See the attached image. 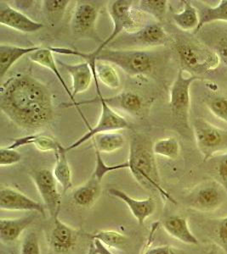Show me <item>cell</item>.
Instances as JSON below:
<instances>
[{
    "label": "cell",
    "mask_w": 227,
    "mask_h": 254,
    "mask_svg": "<svg viewBox=\"0 0 227 254\" xmlns=\"http://www.w3.org/2000/svg\"><path fill=\"white\" fill-rule=\"evenodd\" d=\"M28 144L34 145L36 148L40 152H44V153L54 152L55 153L58 149L59 145L61 143L51 136L36 133V134H32V135L16 138L13 143L7 147L11 149L17 150V148L19 147Z\"/></svg>",
    "instance_id": "obj_27"
},
{
    "label": "cell",
    "mask_w": 227,
    "mask_h": 254,
    "mask_svg": "<svg viewBox=\"0 0 227 254\" xmlns=\"http://www.w3.org/2000/svg\"><path fill=\"white\" fill-rule=\"evenodd\" d=\"M67 147L59 145L58 149L55 152L56 165L53 170V174L56 182L61 185L63 193L73 187V176L70 165L68 163L67 157Z\"/></svg>",
    "instance_id": "obj_24"
},
{
    "label": "cell",
    "mask_w": 227,
    "mask_h": 254,
    "mask_svg": "<svg viewBox=\"0 0 227 254\" xmlns=\"http://www.w3.org/2000/svg\"><path fill=\"white\" fill-rule=\"evenodd\" d=\"M49 49L58 55H75L85 61L92 59L96 61L108 62L114 66L119 67L131 77L146 76L154 66V57L150 50L105 48L97 53H83L69 48L51 47Z\"/></svg>",
    "instance_id": "obj_2"
},
{
    "label": "cell",
    "mask_w": 227,
    "mask_h": 254,
    "mask_svg": "<svg viewBox=\"0 0 227 254\" xmlns=\"http://www.w3.org/2000/svg\"><path fill=\"white\" fill-rule=\"evenodd\" d=\"M94 80L96 81V92L98 94V98L105 102L106 104H108V106L113 109L114 111L116 112L120 111V112L125 113L128 116H138L141 113L143 102L141 98L138 94L133 93L131 91H123L110 98H104L101 93L99 81L95 73H94Z\"/></svg>",
    "instance_id": "obj_15"
},
{
    "label": "cell",
    "mask_w": 227,
    "mask_h": 254,
    "mask_svg": "<svg viewBox=\"0 0 227 254\" xmlns=\"http://www.w3.org/2000/svg\"><path fill=\"white\" fill-rule=\"evenodd\" d=\"M87 254H99L96 252L92 241H91V243H90V246H89V251H88Z\"/></svg>",
    "instance_id": "obj_42"
},
{
    "label": "cell",
    "mask_w": 227,
    "mask_h": 254,
    "mask_svg": "<svg viewBox=\"0 0 227 254\" xmlns=\"http://www.w3.org/2000/svg\"><path fill=\"white\" fill-rule=\"evenodd\" d=\"M74 107L79 111L89 130L73 144L68 146L67 151L80 147L100 133L119 131L130 128L128 122L123 116L114 111L100 98H95L91 101L77 103Z\"/></svg>",
    "instance_id": "obj_4"
},
{
    "label": "cell",
    "mask_w": 227,
    "mask_h": 254,
    "mask_svg": "<svg viewBox=\"0 0 227 254\" xmlns=\"http://www.w3.org/2000/svg\"><path fill=\"white\" fill-rule=\"evenodd\" d=\"M0 24L22 33H34L44 27L43 24L3 2L0 3Z\"/></svg>",
    "instance_id": "obj_14"
},
{
    "label": "cell",
    "mask_w": 227,
    "mask_h": 254,
    "mask_svg": "<svg viewBox=\"0 0 227 254\" xmlns=\"http://www.w3.org/2000/svg\"><path fill=\"white\" fill-rule=\"evenodd\" d=\"M199 80L196 75H185V70L180 69L169 92V106L172 115L178 124L189 128V112L191 108L190 88L192 84Z\"/></svg>",
    "instance_id": "obj_8"
},
{
    "label": "cell",
    "mask_w": 227,
    "mask_h": 254,
    "mask_svg": "<svg viewBox=\"0 0 227 254\" xmlns=\"http://www.w3.org/2000/svg\"><path fill=\"white\" fill-rule=\"evenodd\" d=\"M108 12L113 21V31L102 44L93 51L97 53L108 48L116 38L123 33H132L140 29L142 23L141 16L131 0H114L108 3Z\"/></svg>",
    "instance_id": "obj_6"
},
{
    "label": "cell",
    "mask_w": 227,
    "mask_h": 254,
    "mask_svg": "<svg viewBox=\"0 0 227 254\" xmlns=\"http://www.w3.org/2000/svg\"><path fill=\"white\" fill-rule=\"evenodd\" d=\"M148 136L135 133L132 135L128 154V170L139 184L148 190H156L163 198L176 203L171 195L161 186L157 161Z\"/></svg>",
    "instance_id": "obj_3"
},
{
    "label": "cell",
    "mask_w": 227,
    "mask_h": 254,
    "mask_svg": "<svg viewBox=\"0 0 227 254\" xmlns=\"http://www.w3.org/2000/svg\"><path fill=\"white\" fill-rule=\"evenodd\" d=\"M108 193L124 202L140 225H143L146 219L154 214L157 209V203L152 197L146 199H135L123 190L116 188H111L108 190Z\"/></svg>",
    "instance_id": "obj_16"
},
{
    "label": "cell",
    "mask_w": 227,
    "mask_h": 254,
    "mask_svg": "<svg viewBox=\"0 0 227 254\" xmlns=\"http://www.w3.org/2000/svg\"><path fill=\"white\" fill-rule=\"evenodd\" d=\"M137 9L142 14L154 18L157 22L161 23L166 16L168 9L167 0H140L136 6Z\"/></svg>",
    "instance_id": "obj_30"
},
{
    "label": "cell",
    "mask_w": 227,
    "mask_h": 254,
    "mask_svg": "<svg viewBox=\"0 0 227 254\" xmlns=\"http://www.w3.org/2000/svg\"><path fill=\"white\" fill-rule=\"evenodd\" d=\"M91 238L98 240L108 249H122L127 244V237L116 231H97Z\"/></svg>",
    "instance_id": "obj_33"
},
{
    "label": "cell",
    "mask_w": 227,
    "mask_h": 254,
    "mask_svg": "<svg viewBox=\"0 0 227 254\" xmlns=\"http://www.w3.org/2000/svg\"><path fill=\"white\" fill-rule=\"evenodd\" d=\"M176 50L180 58L181 69L191 75H202L216 69L221 64L215 50L198 41L179 38Z\"/></svg>",
    "instance_id": "obj_5"
},
{
    "label": "cell",
    "mask_w": 227,
    "mask_h": 254,
    "mask_svg": "<svg viewBox=\"0 0 227 254\" xmlns=\"http://www.w3.org/2000/svg\"><path fill=\"white\" fill-rule=\"evenodd\" d=\"M162 225L170 237L179 242L187 245H198V238L192 233L188 221L185 217L173 215L163 220Z\"/></svg>",
    "instance_id": "obj_19"
},
{
    "label": "cell",
    "mask_w": 227,
    "mask_h": 254,
    "mask_svg": "<svg viewBox=\"0 0 227 254\" xmlns=\"http://www.w3.org/2000/svg\"><path fill=\"white\" fill-rule=\"evenodd\" d=\"M93 242L94 247L96 249V252L99 254H114L112 253L110 249L106 247L103 243H101L98 240H91Z\"/></svg>",
    "instance_id": "obj_41"
},
{
    "label": "cell",
    "mask_w": 227,
    "mask_h": 254,
    "mask_svg": "<svg viewBox=\"0 0 227 254\" xmlns=\"http://www.w3.org/2000/svg\"><path fill=\"white\" fill-rule=\"evenodd\" d=\"M198 150L207 161L227 150V130L216 127L204 119H197L192 126Z\"/></svg>",
    "instance_id": "obj_9"
},
{
    "label": "cell",
    "mask_w": 227,
    "mask_h": 254,
    "mask_svg": "<svg viewBox=\"0 0 227 254\" xmlns=\"http://www.w3.org/2000/svg\"><path fill=\"white\" fill-rule=\"evenodd\" d=\"M0 208L5 211H26L45 216V207L15 188L3 187L0 189Z\"/></svg>",
    "instance_id": "obj_13"
},
{
    "label": "cell",
    "mask_w": 227,
    "mask_h": 254,
    "mask_svg": "<svg viewBox=\"0 0 227 254\" xmlns=\"http://www.w3.org/2000/svg\"><path fill=\"white\" fill-rule=\"evenodd\" d=\"M100 10L94 3L77 1L71 17L72 33L78 37H92L96 32Z\"/></svg>",
    "instance_id": "obj_12"
},
{
    "label": "cell",
    "mask_w": 227,
    "mask_h": 254,
    "mask_svg": "<svg viewBox=\"0 0 227 254\" xmlns=\"http://www.w3.org/2000/svg\"><path fill=\"white\" fill-rule=\"evenodd\" d=\"M215 52L218 55L221 63L227 67V34L223 35L222 38L217 41L215 47Z\"/></svg>",
    "instance_id": "obj_38"
},
{
    "label": "cell",
    "mask_w": 227,
    "mask_h": 254,
    "mask_svg": "<svg viewBox=\"0 0 227 254\" xmlns=\"http://www.w3.org/2000/svg\"><path fill=\"white\" fill-rule=\"evenodd\" d=\"M227 198V190L216 180L202 182L190 192L187 205L202 213H211L224 204Z\"/></svg>",
    "instance_id": "obj_10"
},
{
    "label": "cell",
    "mask_w": 227,
    "mask_h": 254,
    "mask_svg": "<svg viewBox=\"0 0 227 254\" xmlns=\"http://www.w3.org/2000/svg\"><path fill=\"white\" fill-rule=\"evenodd\" d=\"M78 233L75 230L59 219L54 217V225L50 233V244L53 250L58 254H66L75 247Z\"/></svg>",
    "instance_id": "obj_17"
},
{
    "label": "cell",
    "mask_w": 227,
    "mask_h": 254,
    "mask_svg": "<svg viewBox=\"0 0 227 254\" xmlns=\"http://www.w3.org/2000/svg\"><path fill=\"white\" fill-rule=\"evenodd\" d=\"M36 214H28L26 216L15 218V219H1L0 220V240L3 243H15L19 239L20 235L23 233L34 220Z\"/></svg>",
    "instance_id": "obj_21"
},
{
    "label": "cell",
    "mask_w": 227,
    "mask_h": 254,
    "mask_svg": "<svg viewBox=\"0 0 227 254\" xmlns=\"http://www.w3.org/2000/svg\"><path fill=\"white\" fill-rule=\"evenodd\" d=\"M217 241L225 254H227V216L221 220L217 230Z\"/></svg>",
    "instance_id": "obj_39"
},
{
    "label": "cell",
    "mask_w": 227,
    "mask_h": 254,
    "mask_svg": "<svg viewBox=\"0 0 227 254\" xmlns=\"http://www.w3.org/2000/svg\"><path fill=\"white\" fill-rule=\"evenodd\" d=\"M169 40V35L159 22L145 24L136 32L123 33L116 38L108 48L115 49L150 50L164 46Z\"/></svg>",
    "instance_id": "obj_7"
},
{
    "label": "cell",
    "mask_w": 227,
    "mask_h": 254,
    "mask_svg": "<svg viewBox=\"0 0 227 254\" xmlns=\"http://www.w3.org/2000/svg\"><path fill=\"white\" fill-rule=\"evenodd\" d=\"M102 180L94 174L83 185L75 188L73 192V202L83 208H91L102 193Z\"/></svg>",
    "instance_id": "obj_20"
},
{
    "label": "cell",
    "mask_w": 227,
    "mask_h": 254,
    "mask_svg": "<svg viewBox=\"0 0 227 254\" xmlns=\"http://www.w3.org/2000/svg\"><path fill=\"white\" fill-rule=\"evenodd\" d=\"M39 46L20 47L12 44H0V78L4 75L20 59L40 49Z\"/></svg>",
    "instance_id": "obj_22"
},
{
    "label": "cell",
    "mask_w": 227,
    "mask_h": 254,
    "mask_svg": "<svg viewBox=\"0 0 227 254\" xmlns=\"http://www.w3.org/2000/svg\"><path fill=\"white\" fill-rule=\"evenodd\" d=\"M98 81L111 89H118L121 87V79L114 64L105 61H96L92 59L86 60Z\"/></svg>",
    "instance_id": "obj_25"
},
{
    "label": "cell",
    "mask_w": 227,
    "mask_h": 254,
    "mask_svg": "<svg viewBox=\"0 0 227 254\" xmlns=\"http://www.w3.org/2000/svg\"><path fill=\"white\" fill-rule=\"evenodd\" d=\"M217 174H218L220 183L223 186L227 192V152L223 153L217 165Z\"/></svg>",
    "instance_id": "obj_37"
},
{
    "label": "cell",
    "mask_w": 227,
    "mask_h": 254,
    "mask_svg": "<svg viewBox=\"0 0 227 254\" xmlns=\"http://www.w3.org/2000/svg\"><path fill=\"white\" fill-rule=\"evenodd\" d=\"M70 74L72 78V93L73 97L85 93L91 86L94 79V73L91 64L88 61L78 64H67L63 61H57Z\"/></svg>",
    "instance_id": "obj_18"
},
{
    "label": "cell",
    "mask_w": 227,
    "mask_h": 254,
    "mask_svg": "<svg viewBox=\"0 0 227 254\" xmlns=\"http://www.w3.org/2000/svg\"><path fill=\"white\" fill-rule=\"evenodd\" d=\"M199 25L195 33H198L199 30L203 28L205 25L215 22V21H226L227 22V0H222L215 7L204 6L199 12Z\"/></svg>",
    "instance_id": "obj_29"
},
{
    "label": "cell",
    "mask_w": 227,
    "mask_h": 254,
    "mask_svg": "<svg viewBox=\"0 0 227 254\" xmlns=\"http://www.w3.org/2000/svg\"><path fill=\"white\" fill-rule=\"evenodd\" d=\"M0 110L9 121L26 130L43 129L54 117L50 91L28 75L12 76L1 85Z\"/></svg>",
    "instance_id": "obj_1"
},
{
    "label": "cell",
    "mask_w": 227,
    "mask_h": 254,
    "mask_svg": "<svg viewBox=\"0 0 227 254\" xmlns=\"http://www.w3.org/2000/svg\"><path fill=\"white\" fill-rule=\"evenodd\" d=\"M143 254H177L173 247L170 246H158L149 249Z\"/></svg>",
    "instance_id": "obj_40"
},
{
    "label": "cell",
    "mask_w": 227,
    "mask_h": 254,
    "mask_svg": "<svg viewBox=\"0 0 227 254\" xmlns=\"http://www.w3.org/2000/svg\"><path fill=\"white\" fill-rule=\"evenodd\" d=\"M152 150L157 156L176 159L181 153V145L175 137H166L156 141L152 144Z\"/></svg>",
    "instance_id": "obj_31"
},
{
    "label": "cell",
    "mask_w": 227,
    "mask_h": 254,
    "mask_svg": "<svg viewBox=\"0 0 227 254\" xmlns=\"http://www.w3.org/2000/svg\"><path fill=\"white\" fill-rule=\"evenodd\" d=\"M21 160V154L16 149L8 147L0 148V166L7 167L18 164Z\"/></svg>",
    "instance_id": "obj_36"
},
{
    "label": "cell",
    "mask_w": 227,
    "mask_h": 254,
    "mask_svg": "<svg viewBox=\"0 0 227 254\" xmlns=\"http://www.w3.org/2000/svg\"><path fill=\"white\" fill-rule=\"evenodd\" d=\"M32 182L38 190L41 199L43 200L45 209L50 216L59 215L61 206V195L57 188V182L53 171L42 169L31 174Z\"/></svg>",
    "instance_id": "obj_11"
},
{
    "label": "cell",
    "mask_w": 227,
    "mask_h": 254,
    "mask_svg": "<svg viewBox=\"0 0 227 254\" xmlns=\"http://www.w3.org/2000/svg\"><path fill=\"white\" fill-rule=\"evenodd\" d=\"M94 148L101 153H111L121 149L126 143L125 136L119 131L100 133L92 137Z\"/></svg>",
    "instance_id": "obj_28"
},
{
    "label": "cell",
    "mask_w": 227,
    "mask_h": 254,
    "mask_svg": "<svg viewBox=\"0 0 227 254\" xmlns=\"http://www.w3.org/2000/svg\"><path fill=\"white\" fill-rule=\"evenodd\" d=\"M206 104L214 116L227 123V98L216 97L209 98Z\"/></svg>",
    "instance_id": "obj_34"
},
{
    "label": "cell",
    "mask_w": 227,
    "mask_h": 254,
    "mask_svg": "<svg viewBox=\"0 0 227 254\" xmlns=\"http://www.w3.org/2000/svg\"><path fill=\"white\" fill-rule=\"evenodd\" d=\"M182 3L183 9L179 13L173 14V20L178 28L184 32H193V33H195L200 21L199 12L191 1L184 0Z\"/></svg>",
    "instance_id": "obj_26"
},
{
    "label": "cell",
    "mask_w": 227,
    "mask_h": 254,
    "mask_svg": "<svg viewBox=\"0 0 227 254\" xmlns=\"http://www.w3.org/2000/svg\"><path fill=\"white\" fill-rule=\"evenodd\" d=\"M69 0H45L43 1V10L46 15L47 20L52 26L60 22L66 9L69 6Z\"/></svg>",
    "instance_id": "obj_32"
},
{
    "label": "cell",
    "mask_w": 227,
    "mask_h": 254,
    "mask_svg": "<svg viewBox=\"0 0 227 254\" xmlns=\"http://www.w3.org/2000/svg\"><path fill=\"white\" fill-rule=\"evenodd\" d=\"M28 58L30 61H32L33 63L38 64L41 66L44 67L46 69H50V71H52L53 74L56 75V78L58 79L60 83L62 85V87H64L65 91L67 93V95L71 99V101L73 102V106H74L77 102L74 99L72 91L69 89V87L65 82L64 79L62 77L58 67L56 65V61L54 58L53 52L50 49H44V48H40V49L28 55Z\"/></svg>",
    "instance_id": "obj_23"
},
{
    "label": "cell",
    "mask_w": 227,
    "mask_h": 254,
    "mask_svg": "<svg viewBox=\"0 0 227 254\" xmlns=\"http://www.w3.org/2000/svg\"><path fill=\"white\" fill-rule=\"evenodd\" d=\"M20 254H41L40 243L35 232H28L20 245Z\"/></svg>",
    "instance_id": "obj_35"
}]
</instances>
